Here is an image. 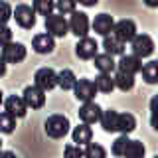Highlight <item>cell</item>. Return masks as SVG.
<instances>
[{
    "mask_svg": "<svg viewBox=\"0 0 158 158\" xmlns=\"http://www.w3.org/2000/svg\"><path fill=\"white\" fill-rule=\"evenodd\" d=\"M44 128H46V135L48 136H52V138H63L69 132V118L63 117V115H52V117H48Z\"/></svg>",
    "mask_w": 158,
    "mask_h": 158,
    "instance_id": "1",
    "label": "cell"
},
{
    "mask_svg": "<svg viewBox=\"0 0 158 158\" xmlns=\"http://www.w3.org/2000/svg\"><path fill=\"white\" fill-rule=\"evenodd\" d=\"M89 26H91V24H89V18H87V14H85V12H79V10H75V12L69 14L67 28H69V32L75 34L79 40L87 38V34H89Z\"/></svg>",
    "mask_w": 158,
    "mask_h": 158,
    "instance_id": "2",
    "label": "cell"
},
{
    "mask_svg": "<svg viewBox=\"0 0 158 158\" xmlns=\"http://www.w3.org/2000/svg\"><path fill=\"white\" fill-rule=\"evenodd\" d=\"M131 48H132V56H136L138 59L154 53V42L148 34H136L135 40L131 42Z\"/></svg>",
    "mask_w": 158,
    "mask_h": 158,
    "instance_id": "3",
    "label": "cell"
},
{
    "mask_svg": "<svg viewBox=\"0 0 158 158\" xmlns=\"http://www.w3.org/2000/svg\"><path fill=\"white\" fill-rule=\"evenodd\" d=\"M12 18L16 20V24L24 30H32L36 26V12H34L32 6H28V4H18V6L12 10Z\"/></svg>",
    "mask_w": 158,
    "mask_h": 158,
    "instance_id": "4",
    "label": "cell"
},
{
    "mask_svg": "<svg viewBox=\"0 0 158 158\" xmlns=\"http://www.w3.org/2000/svg\"><path fill=\"white\" fill-rule=\"evenodd\" d=\"M113 36H115L118 42L127 44V42H132L136 36V24L132 22V20H118V22H115V26H113Z\"/></svg>",
    "mask_w": 158,
    "mask_h": 158,
    "instance_id": "5",
    "label": "cell"
},
{
    "mask_svg": "<svg viewBox=\"0 0 158 158\" xmlns=\"http://www.w3.org/2000/svg\"><path fill=\"white\" fill-rule=\"evenodd\" d=\"M34 85L38 89H42L44 93L46 91H52L53 87H57V73L53 71L52 67H42L36 71L34 75Z\"/></svg>",
    "mask_w": 158,
    "mask_h": 158,
    "instance_id": "6",
    "label": "cell"
},
{
    "mask_svg": "<svg viewBox=\"0 0 158 158\" xmlns=\"http://www.w3.org/2000/svg\"><path fill=\"white\" fill-rule=\"evenodd\" d=\"M69 32L67 28V20L61 14H49L46 18V34L52 38H63Z\"/></svg>",
    "mask_w": 158,
    "mask_h": 158,
    "instance_id": "7",
    "label": "cell"
},
{
    "mask_svg": "<svg viewBox=\"0 0 158 158\" xmlns=\"http://www.w3.org/2000/svg\"><path fill=\"white\" fill-rule=\"evenodd\" d=\"M117 69H118V73L135 77L142 69V59H138L136 56H132V53H123L121 59L117 61Z\"/></svg>",
    "mask_w": 158,
    "mask_h": 158,
    "instance_id": "8",
    "label": "cell"
},
{
    "mask_svg": "<svg viewBox=\"0 0 158 158\" xmlns=\"http://www.w3.org/2000/svg\"><path fill=\"white\" fill-rule=\"evenodd\" d=\"M22 101L26 103L28 109H42L46 105V93L36 85H28L22 93Z\"/></svg>",
    "mask_w": 158,
    "mask_h": 158,
    "instance_id": "9",
    "label": "cell"
},
{
    "mask_svg": "<svg viewBox=\"0 0 158 158\" xmlns=\"http://www.w3.org/2000/svg\"><path fill=\"white\" fill-rule=\"evenodd\" d=\"M73 93H75L77 101L89 103V101H93V99H95L97 89H95V85H93L91 79H77L75 85H73Z\"/></svg>",
    "mask_w": 158,
    "mask_h": 158,
    "instance_id": "10",
    "label": "cell"
},
{
    "mask_svg": "<svg viewBox=\"0 0 158 158\" xmlns=\"http://www.w3.org/2000/svg\"><path fill=\"white\" fill-rule=\"evenodd\" d=\"M0 57L4 59V63H20L24 57H26V48L18 42H10L8 46L2 48V53Z\"/></svg>",
    "mask_w": 158,
    "mask_h": 158,
    "instance_id": "11",
    "label": "cell"
},
{
    "mask_svg": "<svg viewBox=\"0 0 158 158\" xmlns=\"http://www.w3.org/2000/svg\"><path fill=\"white\" fill-rule=\"evenodd\" d=\"M101 107L97 105L95 101H89V103H83L81 109H79V118H81L83 125H95L101 118Z\"/></svg>",
    "mask_w": 158,
    "mask_h": 158,
    "instance_id": "12",
    "label": "cell"
},
{
    "mask_svg": "<svg viewBox=\"0 0 158 158\" xmlns=\"http://www.w3.org/2000/svg\"><path fill=\"white\" fill-rule=\"evenodd\" d=\"M97 52H99V44L89 36L79 40L77 46H75V53H77V57H81V59H93L97 56Z\"/></svg>",
    "mask_w": 158,
    "mask_h": 158,
    "instance_id": "13",
    "label": "cell"
},
{
    "mask_svg": "<svg viewBox=\"0 0 158 158\" xmlns=\"http://www.w3.org/2000/svg\"><path fill=\"white\" fill-rule=\"evenodd\" d=\"M4 109H6L4 113L12 115L14 118H22V117H26V113H28L26 103H24L22 97H18V95H10L6 101H4Z\"/></svg>",
    "mask_w": 158,
    "mask_h": 158,
    "instance_id": "14",
    "label": "cell"
},
{
    "mask_svg": "<svg viewBox=\"0 0 158 158\" xmlns=\"http://www.w3.org/2000/svg\"><path fill=\"white\" fill-rule=\"evenodd\" d=\"M113 26H115V20H113V16H109V14H99L93 20V32L103 36V38L113 32Z\"/></svg>",
    "mask_w": 158,
    "mask_h": 158,
    "instance_id": "15",
    "label": "cell"
},
{
    "mask_svg": "<svg viewBox=\"0 0 158 158\" xmlns=\"http://www.w3.org/2000/svg\"><path fill=\"white\" fill-rule=\"evenodd\" d=\"M32 48L36 53H52L53 48H56V42H53L52 36H48V34H38V36H34L32 40Z\"/></svg>",
    "mask_w": 158,
    "mask_h": 158,
    "instance_id": "16",
    "label": "cell"
},
{
    "mask_svg": "<svg viewBox=\"0 0 158 158\" xmlns=\"http://www.w3.org/2000/svg\"><path fill=\"white\" fill-rule=\"evenodd\" d=\"M99 123H101V127H103L105 132H118V113L115 111V109L103 111Z\"/></svg>",
    "mask_w": 158,
    "mask_h": 158,
    "instance_id": "17",
    "label": "cell"
},
{
    "mask_svg": "<svg viewBox=\"0 0 158 158\" xmlns=\"http://www.w3.org/2000/svg\"><path fill=\"white\" fill-rule=\"evenodd\" d=\"M93 61H95L93 65L99 69V73H107V75H111V73L117 69V61L111 56H107V53H97V56L93 57Z\"/></svg>",
    "mask_w": 158,
    "mask_h": 158,
    "instance_id": "18",
    "label": "cell"
},
{
    "mask_svg": "<svg viewBox=\"0 0 158 158\" xmlns=\"http://www.w3.org/2000/svg\"><path fill=\"white\" fill-rule=\"evenodd\" d=\"M71 138H73V142H77V146L89 144V142H91V138H93L91 127H89V125H83V123H81V125H77L71 131Z\"/></svg>",
    "mask_w": 158,
    "mask_h": 158,
    "instance_id": "19",
    "label": "cell"
},
{
    "mask_svg": "<svg viewBox=\"0 0 158 158\" xmlns=\"http://www.w3.org/2000/svg\"><path fill=\"white\" fill-rule=\"evenodd\" d=\"M103 48H105V53H107V56H111V57L123 56V53H125V44L118 42L113 34L105 36V40H103Z\"/></svg>",
    "mask_w": 158,
    "mask_h": 158,
    "instance_id": "20",
    "label": "cell"
},
{
    "mask_svg": "<svg viewBox=\"0 0 158 158\" xmlns=\"http://www.w3.org/2000/svg\"><path fill=\"white\" fill-rule=\"evenodd\" d=\"M136 128V118L131 113H118V132L121 135H131Z\"/></svg>",
    "mask_w": 158,
    "mask_h": 158,
    "instance_id": "21",
    "label": "cell"
},
{
    "mask_svg": "<svg viewBox=\"0 0 158 158\" xmlns=\"http://www.w3.org/2000/svg\"><path fill=\"white\" fill-rule=\"evenodd\" d=\"M75 81H77V77L71 69H61V71L57 73V85L61 87L63 91H71L73 85H75Z\"/></svg>",
    "mask_w": 158,
    "mask_h": 158,
    "instance_id": "22",
    "label": "cell"
},
{
    "mask_svg": "<svg viewBox=\"0 0 158 158\" xmlns=\"http://www.w3.org/2000/svg\"><path fill=\"white\" fill-rule=\"evenodd\" d=\"M144 152L146 148L140 140H131L123 152V158H144Z\"/></svg>",
    "mask_w": 158,
    "mask_h": 158,
    "instance_id": "23",
    "label": "cell"
},
{
    "mask_svg": "<svg viewBox=\"0 0 158 158\" xmlns=\"http://www.w3.org/2000/svg\"><path fill=\"white\" fill-rule=\"evenodd\" d=\"M93 85H95V89L101 91V93H111L113 89H115L113 75H107V73H99V75L95 77V81H93Z\"/></svg>",
    "mask_w": 158,
    "mask_h": 158,
    "instance_id": "24",
    "label": "cell"
},
{
    "mask_svg": "<svg viewBox=\"0 0 158 158\" xmlns=\"http://www.w3.org/2000/svg\"><path fill=\"white\" fill-rule=\"evenodd\" d=\"M142 79H144L146 83H150V85H154L158 81V61H148L142 65Z\"/></svg>",
    "mask_w": 158,
    "mask_h": 158,
    "instance_id": "25",
    "label": "cell"
},
{
    "mask_svg": "<svg viewBox=\"0 0 158 158\" xmlns=\"http://www.w3.org/2000/svg\"><path fill=\"white\" fill-rule=\"evenodd\" d=\"M113 83H115L117 89H121V91H131L132 87H135V77L131 75H125V73H115V77H113Z\"/></svg>",
    "mask_w": 158,
    "mask_h": 158,
    "instance_id": "26",
    "label": "cell"
},
{
    "mask_svg": "<svg viewBox=\"0 0 158 158\" xmlns=\"http://www.w3.org/2000/svg\"><path fill=\"white\" fill-rule=\"evenodd\" d=\"M32 10L40 16H49V14H53V10H56V4L49 2V0H36V2L32 4Z\"/></svg>",
    "mask_w": 158,
    "mask_h": 158,
    "instance_id": "27",
    "label": "cell"
},
{
    "mask_svg": "<svg viewBox=\"0 0 158 158\" xmlns=\"http://www.w3.org/2000/svg\"><path fill=\"white\" fill-rule=\"evenodd\" d=\"M83 158H107V150L97 142H89L83 150Z\"/></svg>",
    "mask_w": 158,
    "mask_h": 158,
    "instance_id": "28",
    "label": "cell"
},
{
    "mask_svg": "<svg viewBox=\"0 0 158 158\" xmlns=\"http://www.w3.org/2000/svg\"><path fill=\"white\" fill-rule=\"evenodd\" d=\"M14 128H16V118L8 113H0V132L10 135V132H14Z\"/></svg>",
    "mask_w": 158,
    "mask_h": 158,
    "instance_id": "29",
    "label": "cell"
},
{
    "mask_svg": "<svg viewBox=\"0 0 158 158\" xmlns=\"http://www.w3.org/2000/svg\"><path fill=\"white\" fill-rule=\"evenodd\" d=\"M128 142H131V138H128L127 135H121V136H118L117 140L113 142V156H118V158H121Z\"/></svg>",
    "mask_w": 158,
    "mask_h": 158,
    "instance_id": "30",
    "label": "cell"
},
{
    "mask_svg": "<svg viewBox=\"0 0 158 158\" xmlns=\"http://www.w3.org/2000/svg\"><path fill=\"white\" fill-rule=\"evenodd\" d=\"M56 8L59 10V14L61 16H65V14H71V12H75V2H71V0H59V2L56 4Z\"/></svg>",
    "mask_w": 158,
    "mask_h": 158,
    "instance_id": "31",
    "label": "cell"
},
{
    "mask_svg": "<svg viewBox=\"0 0 158 158\" xmlns=\"http://www.w3.org/2000/svg\"><path fill=\"white\" fill-rule=\"evenodd\" d=\"M10 18H12V6L8 2H0V26H6Z\"/></svg>",
    "mask_w": 158,
    "mask_h": 158,
    "instance_id": "32",
    "label": "cell"
},
{
    "mask_svg": "<svg viewBox=\"0 0 158 158\" xmlns=\"http://www.w3.org/2000/svg\"><path fill=\"white\" fill-rule=\"evenodd\" d=\"M63 156L65 158H83V148L77 144H67L65 150H63Z\"/></svg>",
    "mask_w": 158,
    "mask_h": 158,
    "instance_id": "33",
    "label": "cell"
},
{
    "mask_svg": "<svg viewBox=\"0 0 158 158\" xmlns=\"http://www.w3.org/2000/svg\"><path fill=\"white\" fill-rule=\"evenodd\" d=\"M10 42H12V30L8 26H0V48L8 46Z\"/></svg>",
    "mask_w": 158,
    "mask_h": 158,
    "instance_id": "34",
    "label": "cell"
},
{
    "mask_svg": "<svg viewBox=\"0 0 158 158\" xmlns=\"http://www.w3.org/2000/svg\"><path fill=\"white\" fill-rule=\"evenodd\" d=\"M0 158H16V154L10 150H0Z\"/></svg>",
    "mask_w": 158,
    "mask_h": 158,
    "instance_id": "35",
    "label": "cell"
},
{
    "mask_svg": "<svg viewBox=\"0 0 158 158\" xmlns=\"http://www.w3.org/2000/svg\"><path fill=\"white\" fill-rule=\"evenodd\" d=\"M4 73H6V63H4V59L0 57V77H2Z\"/></svg>",
    "mask_w": 158,
    "mask_h": 158,
    "instance_id": "36",
    "label": "cell"
},
{
    "mask_svg": "<svg viewBox=\"0 0 158 158\" xmlns=\"http://www.w3.org/2000/svg\"><path fill=\"white\" fill-rule=\"evenodd\" d=\"M0 105H4V93H2V89H0Z\"/></svg>",
    "mask_w": 158,
    "mask_h": 158,
    "instance_id": "37",
    "label": "cell"
},
{
    "mask_svg": "<svg viewBox=\"0 0 158 158\" xmlns=\"http://www.w3.org/2000/svg\"><path fill=\"white\" fill-rule=\"evenodd\" d=\"M0 150H2V140H0Z\"/></svg>",
    "mask_w": 158,
    "mask_h": 158,
    "instance_id": "38",
    "label": "cell"
},
{
    "mask_svg": "<svg viewBox=\"0 0 158 158\" xmlns=\"http://www.w3.org/2000/svg\"><path fill=\"white\" fill-rule=\"evenodd\" d=\"M154 158H158V156H154Z\"/></svg>",
    "mask_w": 158,
    "mask_h": 158,
    "instance_id": "39",
    "label": "cell"
}]
</instances>
